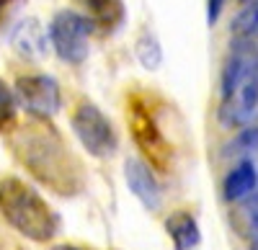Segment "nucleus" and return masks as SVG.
<instances>
[{"label":"nucleus","instance_id":"obj_21","mask_svg":"<svg viewBox=\"0 0 258 250\" xmlns=\"http://www.w3.org/2000/svg\"><path fill=\"white\" fill-rule=\"evenodd\" d=\"M8 3H13V0H0V8H3V6H8Z\"/></svg>","mask_w":258,"mask_h":250},{"label":"nucleus","instance_id":"obj_6","mask_svg":"<svg viewBox=\"0 0 258 250\" xmlns=\"http://www.w3.org/2000/svg\"><path fill=\"white\" fill-rule=\"evenodd\" d=\"M16 98L31 119L47 121L62 109V91L52 75H24L16 82Z\"/></svg>","mask_w":258,"mask_h":250},{"label":"nucleus","instance_id":"obj_4","mask_svg":"<svg viewBox=\"0 0 258 250\" xmlns=\"http://www.w3.org/2000/svg\"><path fill=\"white\" fill-rule=\"evenodd\" d=\"M88 34H91V21L73 8L57 11L49 21L52 49L68 65H80V62L88 59V52H91Z\"/></svg>","mask_w":258,"mask_h":250},{"label":"nucleus","instance_id":"obj_18","mask_svg":"<svg viewBox=\"0 0 258 250\" xmlns=\"http://www.w3.org/2000/svg\"><path fill=\"white\" fill-rule=\"evenodd\" d=\"M227 0H207V24L214 26L222 16V8H225Z\"/></svg>","mask_w":258,"mask_h":250},{"label":"nucleus","instance_id":"obj_15","mask_svg":"<svg viewBox=\"0 0 258 250\" xmlns=\"http://www.w3.org/2000/svg\"><path fill=\"white\" fill-rule=\"evenodd\" d=\"M255 150H258V127H245V129L225 147V155H227V157L235 155V157L248 160L245 155H248V152H255Z\"/></svg>","mask_w":258,"mask_h":250},{"label":"nucleus","instance_id":"obj_20","mask_svg":"<svg viewBox=\"0 0 258 250\" xmlns=\"http://www.w3.org/2000/svg\"><path fill=\"white\" fill-rule=\"evenodd\" d=\"M250 250H258V237H255V240L250 242Z\"/></svg>","mask_w":258,"mask_h":250},{"label":"nucleus","instance_id":"obj_1","mask_svg":"<svg viewBox=\"0 0 258 250\" xmlns=\"http://www.w3.org/2000/svg\"><path fill=\"white\" fill-rule=\"evenodd\" d=\"M11 147L21 165L39 181L49 186L59 196H73L83 186L80 165L73 157L70 147L62 142L54 127L41 119H31L29 124L18 127L11 139Z\"/></svg>","mask_w":258,"mask_h":250},{"label":"nucleus","instance_id":"obj_11","mask_svg":"<svg viewBox=\"0 0 258 250\" xmlns=\"http://www.w3.org/2000/svg\"><path fill=\"white\" fill-rule=\"evenodd\" d=\"M85 11L91 26H101L103 31H114L124 21V3L121 0H78Z\"/></svg>","mask_w":258,"mask_h":250},{"label":"nucleus","instance_id":"obj_22","mask_svg":"<svg viewBox=\"0 0 258 250\" xmlns=\"http://www.w3.org/2000/svg\"><path fill=\"white\" fill-rule=\"evenodd\" d=\"M243 3H253V0H243Z\"/></svg>","mask_w":258,"mask_h":250},{"label":"nucleus","instance_id":"obj_5","mask_svg":"<svg viewBox=\"0 0 258 250\" xmlns=\"http://www.w3.org/2000/svg\"><path fill=\"white\" fill-rule=\"evenodd\" d=\"M73 132H75L78 142L93 157H109L116 150V132H114L111 119L91 101H83L75 109Z\"/></svg>","mask_w":258,"mask_h":250},{"label":"nucleus","instance_id":"obj_19","mask_svg":"<svg viewBox=\"0 0 258 250\" xmlns=\"http://www.w3.org/2000/svg\"><path fill=\"white\" fill-rule=\"evenodd\" d=\"M52 250H85V247H78V245H68V242H64V245H54Z\"/></svg>","mask_w":258,"mask_h":250},{"label":"nucleus","instance_id":"obj_13","mask_svg":"<svg viewBox=\"0 0 258 250\" xmlns=\"http://www.w3.org/2000/svg\"><path fill=\"white\" fill-rule=\"evenodd\" d=\"M135 54L140 59V65L145 70H158L163 65V49H160V41L155 39V34L142 31L135 41Z\"/></svg>","mask_w":258,"mask_h":250},{"label":"nucleus","instance_id":"obj_14","mask_svg":"<svg viewBox=\"0 0 258 250\" xmlns=\"http://www.w3.org/2000/svg\"><path fill=\"white\" fill-rule=\"evenodd\" d=\"M232 31L238 39H248V41H253L258 36V0L248 3L238 13V18H235V24H232Z\"/></svg>","mask_w":258,"mask_h":250},{"label":"nucleus","instance_id":"obj_16","mask_svg":"<svg viewBox=\"0 0 258 250\" xmlns=\"http://www.w3.org/2000/svg\"><path fill=\"white\" fill-rule=\"evenodd\" d=\"M16 109H18L16 91H11V86L0 77V132H6L8 127H13Z\"/></svg>","mask_w":258,"mask_h":250},{"label":"nucleus","instance_id":"obj_9","mask_svg":"<svg viewBox=\"0 0 258 250\" xmlns=\"http://www.w3.org/2000/svg\"><path fill=\"white\" fill-rule=\"evenodd\" d=\"M11 47L26 59H41L52 47L49 31L39 18H24L11 31Z\"/></svg>","mask_w":258,"mask_h":250},{"label":"nucleus","instance_id":"obj_7","mask_svg":"<svg viewBox=\"0 0 258 250\" xmlns=\"http://www.w3.org/2000/svg\"><path fill=\"white\" fill-rule=\"evenodd\" d=\"M129 129L137 142V147L142 150V155L150 160V165L158 171H165L170 162V144L163 137V132L158 129V124L150 114V109H145L137 98H132V111H129Z\"/></svg>","mask_w":258,"mask_h":250},{"label":"nucleus","instance_id":"obj_2","mask_svg":"<svg viewBox=\"0 0 258 250\" xmlns=\"http://www.w3.org/2000/svg\"><path fill=\"white\" fill-rule=\"evenodd\" d=\"M258 114V49L253 41L238 39L222 70L220 121L227 129L250 127Z\"/></svg>","mask_w":258,"mask_h":250},{"label":"nucleus","instance_id":"obj_3","mask_svg":"<svg viewBox=\"0 0 258 250\" xmlns=\"http://www.w3.org/2000/svg\"><path fill=\"white\" fill-rule=\"evenodd\" d=\"M0 214L31 242H49L59 230V217L47 199L16 176L0 178Z\"/></svg>","mask_w":258,"mask_h":250},{"label":"nucleus","instance_id":"obj_17","mask_svg":"<svg viewBox=\"0 0 258 250\" xmlns=\"http://www.w3.org/2000/svg\"><path fill=\"white\" fill-rule=\"evenodd\" d=\"M243 219H245V224H248V230L250 232H258V191L255 194H250L245 201H243Z\"/></svg>","mask_w":258,"mask_h":250},{"label":"nucleus","instance_id":"obj_12","mask_svg":"<svg viewBox=\"0 0 258 250\" xmlns=\"http://www.w3.org/2000/svg\"><path fill=\"white\" fill-rule=\"evenodd\" d=\"M165 230H168V237L173 240V247L176 250H194L202 240V232H199V224L188 212H176L170 214L168 222H165Z\"/></svg>","mask_w":258,"mask_h":250},{"label":"nucleus","instance_id":"obj_8","mask_svg":"<svg viewBox=\"0 0 258 250\" xmlns=\"http://www.w3.org/2000/svg\"><path fill=\"white\" fill-rule=\"evenodd\" d=\"M124 178H126V186H129V191H132L140 204L145 206V209L150 212H155L160 209V204H163V191H160V183L153 173V168L140 160V157H129L124 162Z\"/></svg>","mask_w":258,"mask_h":250},{"label":"nucleus","instance_id":"obj_10","mask_svg":"<svg viewBox=\"0 0 258 250\" xmlns=\"http://www.w3.org/2000/svg\"><path fill=\"white\" fill-rule=\"evenodd\" d=\"M255 186H258V171H255V162L248 157V160H240L225 176L222 191H225L227 201H243L255 191Z\"/></svg>","mask_w":258,"mask_h":250}]
</instances>
